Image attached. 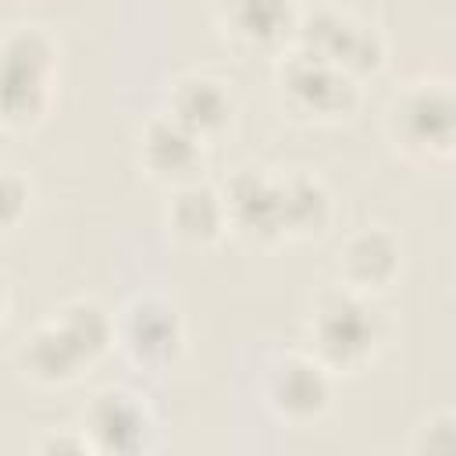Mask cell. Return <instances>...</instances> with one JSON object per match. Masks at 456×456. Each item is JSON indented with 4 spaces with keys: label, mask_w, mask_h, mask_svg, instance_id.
<instances>
[{
    "label": "cell",
    "mask_w": 456,
    "mask_h": 456,
    "mask_svg": "<svg viewBox=\"0 0 456 456\" xmlns=\"http://www.w3.org/2000/svg\"><path fill=\"white\" fill-rule=\"evenodd\" d=\"M310 338L314 356L328 370L353 374L374 356L381 342V317L363 292L338 285L317 299L310 314Z\"/></svg>",
    "instance_id": "obj_1"
},
{
    "label": "cell",
    "mask_w": 456,
    "mask_h": 456,
    "mask_svg": "<svg viewBox=\"0 0 456 456\" xmlns=\"http://www.w3.org/2000/svg\"><path fill=\"white\" fill-rule=\"evenodd\" d=\"M395 146L417 160L456 153V89L449 82H413L388 107Z\"/></svg>",
    "instance_id": "obj_2"
},
{
    "label": "cell",
    "mask_w": 456,
    "mask_h": 456,
    "mask_svg": "<svg viewBox=\"0 0 456 456\" xmlns=\"http://www.w3.org/2000/svg\"><path fill=\"white\" fill-rule=\"evenodd\" d=\"M278 93L303 118H342L356 107V78L303 46L278 61Z\"/></svg>",
    "instance_id": "obj_3"
},
{
    "label": "cell",
    "mask_w": 456,
    "mask_h": 456,
    "mask_svg": "<svg viewBox=\"0 0 456 456\" xmlns=\"http://www.w3.org/2000/svg\"><path fill=\"white\" fill-rule=\"evenodd\" d=\"M296 46L338 64L353 78L374 75L385 64V39L378 36V28L335 7H317L303 14L296 28Z\"/></svg>",
    "instance_id": "obj_4"
},
{
    "label": "cell",
    "mask_w": 456,
    "mask_h": 456,
    "mask_svg": "<svg viewBox=\"0 0 456 456\" xmlns=\"http://www.w3.org/2000/svg\"><path fill=\"white\" fill-rule=\"evenodd\" d=\"M53 78V43L25 25L14 28L4 43V118L7 125L36 121L46 110Z\"/></svg>",
    "instance_id": "obj_5"
},
{
    "label": "cell",
    "mask_w": 456,
    "mask_h": 456,
    "mask_svg": "<svg viewBox=\"0 0 456 456\" xmlns=\"http://www.w3.org/2000/svg\"><path fill=\"white\" fill-rule=\"evenodd\" d=\"M114 342L142 370H167L182 353L178 310L157 296H135L114 317Z\"/></svg>",
    "instance_id": "obj_6"
},
{
    "label": "cell",
    "mask_w": 456,
    "mask_h": 456,
    "mask_svg": "<svg viewBox=\"0 0 456 456\" xmlns=\"http://www.w3.org/2000/svg\"><path fill=\"white\" fill-rule=\"evenodd\" d=\"M264 399L289 424H314L331 406V370L310 353L278 356L264 378Z\"/></svg>",
    "instance_id": "obj_7"
},
{
    "label": "cell",
    "mask_w": 456,
    "mask_h": 456,
    "mask_svg": "<svg viewBox=\"0 0 456 456\" xmlns=\"http://www.w3.org/2000/svg\"><path fill=\"white\" fill-rule=\"evenodd\" d=\"M157 420L150 406L128 388H103L82 417V435L96 452H142L153 445Z\"/></svg>",
    "instance_id": "obj_8"
},
{
    "label": "cell",
    "mask_w": 456,
    "mask_h": 456,
    "mask_svg": "<svg viewBox=\"0 0 456 456\" xmlns=\"http://www.w3.org/2000/svg\"><path fill=\"white\" fill-rule=\"evenodd\" d=\"M228 221L249 239L271 242L285 235V189L260 167H242L224 185Z\"/></svg>",
    "instance_id": "obj_9"
},
{
    "label": "cell",
    "mask_w": 456,
    "mask_h": 456,
    "mask_svg": "<svg viewBox=\"0 0 456 456\" xmlns=\"http://www.w3.org/2000/svg\"><path fill=\"white\" fill-rule=\"evenodd\" d=\"M203 146H207V139L196 135L189 125H182L167 110L142 128L139 160H142L146 175H153L157 182L185 185V182H196V175L203 167Z\"/></svg>",
    "instance_id": "obj_10"
},
{
    "label": "cell",
    "mask_w": 456,
    "mask_h": 456,
    "mask_svg": "<svg viewBox=\"0 0 456 456\" xmlns=\"http://www.w3.org/2000/svg\"><path fill=\"white\" fill-rule=\"evenodd\" d=\"M399 264H403V253H399V242L388 228H360L353 232L342 249H338V278L346 289H356V292H378V289H388L399 274Z\"/></svg>",
    "instance_id": "obj_11"
},
{
    "label": "cell",
    "mask_w": 456,
    "mask_h": 456,
    "mask_svg": "<svg viewBox=\"0 0 456 456\" xmlns=\"http://www.w3.org/2000/svg\"><path fill=\"white\" fill-rule=\"evenodd\" d=\"M221 25L246 50H281L296 39L299 14L292 0H224Z\"/></svg>",
    "instance_id": "obj_12"
},
{
    "label": "cell",
    "mask_w": 456,
    "mask_h": 456,
    "mask_svg": "<svg viewBox=\"0 0 456 456\" xmlns=\"http://www.w3.org/2000/svg\"><path fill=\"white\" fill-rule=\"evenodd\" d=\"M228 224L232 221H228L224 192H217L207 182L175 185L171 203H167V228L175 239H182L189 246H210L221 239V232Z\"/></svg>",
    "instance_id": "obj_13"
},
{
    "label": "cell",
    "mask_w": 456,
    "mask_h": 456,
    "mask_svg": "<svg viewBox=\"0 0 456 456\" xmlns=\"http://www.w3.org/2000/svg\"><path fill=\"white\" fill-rule=\"evenodd\" d=\"M89 363L93 360L78 349V342L61 328L57 317L50 324H39L21 342V370L39 385H68Z\"/></svg>",
    "instance_id": "obj_14"
},
{
    "label": "cell",
    "mask_w": 456,
    "mask_h": 456,
    "mask_svg": "<svg viewBox=\"0 0 456 456\" xmlns=\"http://www.w3.org/2000/svg\"><path fill=\"white\" fill-rule=\"evenodd\" d=\"M232 110H235V103L221 78L185 75L171 86V114L203 139L221 135L232 121Z\"/></svg>",
    "instance_id": "obj_15"
},
{
    "label": "cell",
    "mask_w": 456,
    "mask_h": 456,
    "mask_svg": "<svg viewBox=\"0 0 456 456\" xmlns=\"http://www.w3.org/2000/svg\"><path fill=\"white\" fill-rule=\"evenodd\" d=\"M281 189H285V235L292 239L321 235L331 221L328 189L310 175H289L281 178Z\"/></svg>",
    "instance_id": "obj_16"
},
{
    "label": "cell",
    "mask_w": 456,
    "mask_h": 456,
    "mask_svg": "<svg viewBox=\"0 0 456 456\" xmlns=\"http://www.w3.org/2000/svg\"><path fill=\"white\" fill-rule=\"evenodd\" d=\"M57 321H61V328L78 342V349H82L89 360H100V356L110 349V342H114V317H110L100 303H93V299H75V303H68V306L57 314Z\"/></svg>",
    "instance_id": "obj_17"
},
{
    "label": "cell",
    "mask_w": 456,
    "mask_h": 456,
    "mask_svg": "<svg viewBox=\"0 0 456 456\" xmlns=\"http://www.w3.org/2000/svg\"><path fill=\"white\" fill-rule=\"evenodd\" d=\"M410 449L413 452L456 456V413L452 410H442V413H431L428 420H420V428L413 431Z\"/></svg>",
    "instance_id": "obj_18"
},
{
    "label": "cell",
    "mask_w": 456,
    "mask_h": 456,
    "mask_svg": "<svg viewBox=\"0 0 456 456\" xmlns=\"http://www.w3.org/2000/svg\"><path fill=\"white\" fill-rule=\"evenodd\" d=\"M28 196V185H21L18 175H4V224H14L18 221V210H21V200Z\"/></svg>",
    "instance_id": "obj_19"
}]
</instances>
